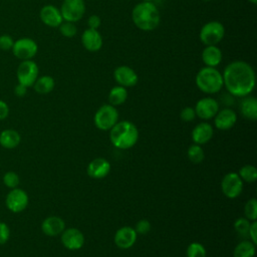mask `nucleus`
I'll return each instance as SVG.
<instances>
[{
    "label": "nucleus",
    "instance_id": "f257e3e1",
    "mask_svg": "<svg viewBox=\"0 0 257 257\" xmlns=\"http://www.w3.org/2000/svg\"><path fill=\"white\" fill-rule=\"evenodd\" d=\"M223 84L227 91L237 97L251 94L255 88L256 75L251 64L244 60L229 62L222 72Z\"/></svg>",
    "mask_w": 257,
    "mask_h": 257
},
{
    "label": "nucleus",
    "instance_id": "f03ea898",
    "mask_svg": "<svg viewBox=\"0 0 257 257\" xmlns=\"http://www.w3.org/2000/svg\"><path fill=\"white\" fill-rule=\"evenodd\" d=\"M132 20L140 30L153 31L160 25V10L152 1H141L132 10Z\"/></svg>",
    "mask_w": 257,
    "mask_h": 257
},
{
    "label": "nucleus",
    "instance_id": "7ed1b4c3",
    "mask_svg": "<svg viewBox=\"0 0 257 257\" xmlns=\"http://www.w3.org/2000/svg\"><path fill=\"white\" fill-rule=\"evenodd\" d=\"M139 140V130L130 120H118L109 130V141L117 149L133 148Z\"/></svg>",
    "mask_w": 257,
    "mask_h": 257
},
{
    "label": "nucleus",
    "instance_id": "20e7f679",
    "mask_svg": "<svg viewBox=\"0 0 257 257\" xmlns=\"http://www.w3.org/2000/svg\"><path fill=\"white\" fill-rule=\"evenodd\" d=\"M195 82L197 87L206 94H215L224 87L222 72L216 67H202L196 74Z\"/></svg>",
    "mask_w": 257,
    "mask_h": 257
},
{
    "label": "nucleus",
    "instance_id": "39448f33",
    "mask_svg": "<svg viewBox=\"0 0 257 257\" xmlns=\"http://www.w3.org/2000/svg\"><path fill=\"white\" fill-rule=\"evenodd\" d=\"M225 37V26L217 20L205 23L199 32L200 41L204 45H217Z\"/></svg>",
    "mask_w": 257,
    "mask_h": 257
},
{
    "label": "nucleus",
    "instance_id": "423d86ee",
    "mask_svg": "<svg viewBox=\"0 0 257 257\" xmlns=\"http://www.w3.org/2000/svg\"><path fill=\"white\" fill-rule=\"evenodd\" d=\"M117 121L118 111L115 106L109 103L99 106L93 116L94 125L100 131H109Z\"/></svg>",
    "mask_w": 257,
    "mask_h": 257
},
{
    "label": "nucleus",
    "instance_id": "0eeeda50",
    "mask_svg": "<svg viewBox=\"0 0 257 257\" xmlns=\"http://www.w3.org/2000/svg\"><path fill=\"white\" fill-rule=\"evenodd\" d=\"M38 76L39 67L37 63L32 59L22 60L17 67L16 77L18 83L23 84L26 87H31Z\"/></svg>",
    "mask_w": 257,
    "mask_h": 257
},
{
    "label": "nucleus",
    "instance_id": "6e6552de",
    "mask_svg": "<svg viewBox=\"0 0 257 257\" xmlns=\"http://www.w3.org/2000/svg\"><path fill=\"white\" fill-rule=\"evenodd\" d=\"M13 55L20 60H29L37 54L38 45L36 41L30 37H21L14 40L12 46Z\"/></svg>",
    "mask_w": 257,
    "mask_h": 257
},
{
    "label": "nucleus",
    "instance_id": "1a4fd4ad",
    "mask_svg": "<svg viewBox=\"0 0 257 257\" xmlns=\"http://www.w3.org/2000/svg\"><path fill=\"white\" fill-rule=\"evenodd\" d=\"M63 21L77 22L85 13L84 0H63L59 8Z\"/></svg>",
    "mask_w": 257,
    "mask_h": 257
},
{
    "label": "nucleus",
    "instance_id": "9d476101",
    "mask_svg": "<svg viewBox=\"0 0 257 257\" xmlns=\"http://www.w3.org/2000/svg\"><path fill=\"white\" fill-rule=\"evenodd\" d=\"M243 181L238 173H227L221 181V190L225 197L228 199H236L243 191Z\"/></svg>",
    "mask_w": 257,
    "mask_h": 257
},
{
    "label": "nucleus",
    "instance_id": "9b49d317",
    "mask_svg": "<svg viewBox=\"0 0 257 257\" xmlns=\"http://www.w3.org/2000/svg\"><path fill=\"white\" fill-rule=\"evenodd\" d=\"M194 109L196 112V116L200 117L201 119L208 120L213 118L220 108L217 99L211 96H206L200 98L196 102Z\"/></svg>",
    "mask_w": 257,
    "mask_h": 257
},
{
    "label": "nucleus",
    "instance_id": "f8f14e48",
    "mask_svg": "<svg viewBox=\"0 0 257 257\" xmlns=\"http://www.w3.org/2000/svg\"><path fill=\"white\" fill-rule=\"evenodd\" d=\"M28 202L27 193L19 188L12 189L6 197V206L13 213H19L26 209Z\"/></svg>",
    "mask_w": 257,
    "mask_h": 257
},
{
    "label": "nucleus",
    "instance_id": "ddd939ff",
    "mask_svg": "<svg viewBox=\"0 0 257 257\" xmlns=\"http://www.w3.org/2000/svg\"><path fill=\"white\" fill-rule=\"evenodd\" d=\"M62 245L68 250H78L84 244L83 233L77 228H65L60 234Z\"/></svg>",
    "mask_w": 257,
    "mask_h": 257
},
{
    "label": "nucleus",
    "instance_id": "4468645a",
    "mask_svg": "<svg viewBox=\"0 0 257 257\" xmlns=\"http://www.w3.org/2000/svg\"><path fill=\"white\" fill-rule=\"evenodd\" d=\"M113 78L117 85L125 88L135 86L139 80V76L135 69L127 65L117 66L113 71Z\"/></svg>",
    "mask_w": 257,
    "mask_h": 257
},
{
    "label": "nucleus",
    "instance_id": "2eb2a0df",
    "mask_svg": "<svg viewBox=\"0 0 257 257\" xmlns=\"http://www.w3.org/2000/svg\"><path fill=\"white\" fill-rule=\"evenodd\" d=\"M39 17L44 25L52 28L58 27L63 22V18L61 16L59 8L51 4L44 5L40 9Z\"/></svg>",
    "mask_w": 257,
    "mask_h": 257
},
{
    "label": "nucleus",
    "instance_id": "dca6fc26",
    "mask_svg": "<svg viewBox=\"0 0 257 257\" xmlns=\"http://www.w3.org/2000/svg\"><path fill=\"white\" fill-rule=\"evenodd\" d=\"M137 232L133 227L123 226L116 230L113 241L114 244L120 249H128L133 247L137 241Z\"/></svg>",
    "mask_w": 257,
    "mask_h": 257
},
{
    "label": "nucleus",
    "instance_id": "f3484780",
    "mask_svg": "<svg viewBox=\"0 0 257 257\" xmlns=\"http://www.w3.org/2000/svg\"><path fill=\"white\" fill-rule=\"evenodd\" d=\"M81 44L89 52H96L101 49L103 39L97 29L86 28L81 34Z\"/></svg>",
    "mask_w": 257,
    "mask_h": 257
},
{
    "label": "nucleus",
    "instance_id": "a211bd4d",
    "mask_svg": "<svg viewBox=\"0 0 257 257\" xmlns=\"http://www.w3.org/2000/svg\"><path fill=\"white\" fill-rule=\"evenodd\" d=\"M214 118L215 126L220 131L232 128L237 121V113L230 107L219 109Z\"/></svg>",
    "mask_w": 257,
    "mask_h": 257
},
{
    "label": "nucleus",
    "instance_id": "6ab92c4d",
    "mask_svg": "<svg viewBox=\"0 0 257 257\" xmlns=\"http://www.w3.org/2000/svg\"><path fill=\"white\" fill-rule=\"evenodd\" d=\"M110 164L104 158H95L87 166V175L93 179H102L110 172Z\"/></svg>",
    "mask_w": 257,
    "mask_h": 257
},
{
    "label": "nucleus",
    "instance_id": "aec40b11",
    "mask_svg": "<svg viewBox=\"0 0 257 257\" xmlns=\"http://www.w3.org/2000/svg\"><path fill=\"white\" fill-rule=\"evenodd\" d=\"M214 135V128L209 122H200L195 125V127L192 131L191 137L194 142V144L197 145H205L208 142L211 141Z\"/></svg>",
    "mask_w": 257,
    "mask_h": 257
},
{
    "label": "nucleus",
    "instance_id": "412c9836",
    "mask_svg": "<svg viewBox=\"0 0 257 257\" xmlns=\"http://www.w3.org/2000/svg\"><path fill=\"white\" fill-rule=\"evenodd\" d=\"M64 229L65 222L58 216H49L45 218L41 223L42 232L49 237L60 235Z\"/></svg>",
    "mask_w": 257,
    "mask_h": 257
},
{
    "label": "nucleus",
    "instance_id": "4be33fe9",
    "mask_svg": "<svg viewBox=\"0 0 257 257\" xmlns=\"http://www.w3.org/2000/svg\"><path fill=\"white\" fill-rule=\"evenodd\" d=\"M201 58L205 66L217 67L223 58V53L217 45H205L201 53Z\"/></svg>",
    "mask_w": 257,
    "mask_h": 257
},
{
    "label": "nucleus",
    "instance_id": "5701e85b",
    "mask_svg": "<svg viewBox=\"0 0 257 257\" xmlns=\"http://www.w3.org/2000/svg\"><path fill=\"white\" fill-rule=\"evenodd\" d=\"M241 114L249 120L257 119V99L252 95H246L242 97L240 102Z\"/></svg>",
    "mask_w": 257,
    "mask_h": 257
},
{
    "label": "nucleus",
    "instance_id": "b1692460",
    "mask_svg": "<svg viewBox=\"0 0 257 257\" xmlns=\"http://www.w3.org/2000/svg\"><path fill=\"white\" fill-rule=\"evenodd\" d=\"M21 141L19 133L15 130H4L0 134V145L5 149H14L16 148Z\"/></svg>",
    "mask_w": 257,
    "mask_h": 257
},
{
    "label": "nucleus",
    "instance_id": "393cba45",
    "mask_svg": "<svg viewBox=\"0 0 257 257\" xmlns=\"http://www.w3.org/2000/svg\"><path fill=\"white\" fill-rule=\"evenodd\" d=\"M256 252V244L249 239L240 241L233 250V257H254Z\"/></svg>",
    "mask_w": 257,
    "mask_h": 257
},
{
    "label": "nucleus",
    "instance_id": "a878e982",
    "mask_svg": "<svg viewBox=\"0 0 257 257\" xmlns=\"http://www.w3.org/2000/svg\"><path fill=\"white\" fill-rule=\"evenodd\" d=\"M34 90L39 94H47L54 89L55 80L50 75H42L38 76L32 85Z\"/></svg>",
    "mask_w": 257,
    "mask_h": 257
},
{
    "label": "nucleus",
    "instance_id": "bb28decb",
    "mask_svg": "<svg viewBox=\"0 0 257 257\" xmlns=\"http://www.w3.org/2000/svg\"><path fill=\"white\" fill-rule=\"evenodd\" d=\"M127 96H128V92L125 87L120 85H115L108 92V103L113 106L120 105L126 101Z\"/></svg>",
    "mask_w": 257,
    "mask_h": 257
},
{
    "label": "nucleus",
    "instance_id": "cd10ccee",
    "mask_svg": "<svg viewBox=\"0 0 257 257\" xmlns=\"http://www.w3.org/2000/svg\"><path fill=\"white\" fill-rule=\"evenodd\" d=\"M238 175L243 182L254 183L257 179V169L252 165H245L239 169Z\"/></svg>",
    "mask_w": 257,
    "mask_h": 257
},
{
    "label": "nucleus",
    "instance_id": "c85d7f7f",
    "mask_svg": "<svg viewBox=\"0 0 257 257\" xmlns=\"http://www.w3.org/2000/svg\"><path fill=\"white\" fill-rule=\"evenodd\" d=\"M187 155H188V159L193 164H200L205 159L204 150L200 145H197V144H193L189 147Z\"/></svg>",
    "mask_w": 257,
    "mask_h": 257
},
{
    "label": "nucleus",
    "instance_id": "c756f323",
    "mask_svg": "<svg viewBox=\"0 0 257 257\" xmlns=\"http://www.w3.org/2000/svg\"><path fill=\"white\" fill-rule=\"evenodd\" d=\"M251 221H249L245 217H239L234 222V230L238 234L239 237L243 239H248V231L250 227Z\"/></svg>",
    "mask_w": 257,
    "mask_h": 257
},
{
    "label": "nucleus",
    "instance_id": "7c9ffc66",
    "mask_svg": "<svg viewBox=\"0 0 257 257\" xmlns=\"http://www.w3.org/2000/svg\"><path fill=\"white\" fill-rule=\"evenodd\" d=\"M186 255L187 257H206L207 252L203 244L199 242H192L187 247Z\"/></svg>",
    "mask_w": 257,
    "mask_h": 257
},
{
    "label": "nucleus",
    "instance_id": "2f4dec72",
    "mask_svg": "<svg viewBox=\"0 0 257 257\" xmlns=\"http://www.w3.org/2000/svg\"><path fill=\"white\" fill-rule=\"evenodd\" d=\"M244 215L249 221H256L257 219V200L255 198L249 199L244 206Z\"/></svg>",
    "mask_w": 257,
    "mask_h": 257
},
{
    "label": "nucleus",
    "instance_id": "473e14b6",
    "mask_svg": "<svg viewBox=\"0 0 257 257\" xmlns=\"http://www.w3.org/2000/svg\"><path fill=\"white\" fill-rule=\"evenodd\" d=\"M59 32L62 36L66 38H71L76 35L77 33V27L73 22L69 21H63L59 26Z\"/></svg>",
    "mask_w": 257,
    "mask_h": 257
},
{
    "label": "nucleus",
    "instance_id": "72a5a7b5",
    "mask_svg": "<svg viewBox=\"0 0 257 257\" xmlns=\"http://www.w3.org/2000/svg\"><path fill=\"white\" fill-rule=\"evenodd\" d=\"M3 183L11 189L17 188V186L20 183L19 176L15 172H7L3 177Z\"/></svg>",
    "mask_w": 257,
    "mask_h": 257
},
{
    "label": "nucleus",
    "instance_id": "f704fd0d",
    "mask_svg": "<svg viewBox=\"0 0 257 257\" xmlns=\"http://www.w3.org/2000/svg\"><path fill=\"white\" fill-rule=\"evenodd\" d=\"M151 228H152V225L150 223L149 220L147 219H141L140 221H138V223L136 224L135 226V231L137 232V234H141V235H144V234H147L151 231Z\"/></svg>",
    "mask_w": 257,
    "mask_h": 257
},
{
    "label": "nucleus",
    "instance_id": "c9c22d12",
    "mask_svg": "<svg viewBox=\"0 0 257 257\" xmlns=\"http://www.w3.org/2000/svg\"><path fill=\"white\" fill-rule=\"evenodd\" d=\"M180 117L183 121H186V122L194 120L196 118V112H195L194 107L185 106L180 112Z\"/></svg>",
    "mask_w": 257,
    "mask_h": 257
},
{
    "label": "nucleus",
    "instance_id": "e433bc0d",
    "mask_svg": "<svg viewBox=\"0 0 257 257\" xmlns=\"http://www.w3.org/2000/svg\"><path fill=\"white\" fill-rule=\"evenodd\" d=\"M14 43V39L9 34H2L0 35V49L7 51L11 50Z\"/></svg>",
    "mask_w": 257,
    "mask_h": 257
},
{
    "label": "nucleus",
    "instance_id": "4c0bfd02",
    "mask_svg": "<svg viewBox=\"0 0 257 257\" xmlns=\"http://www.w3.org/2000/svg\"><path fill=\"white\" fill-rule=\"evenodd\" d=\"M10 237V229L7 224L0 222V245L5 244Z\"/></svg>",
    "mask_w": 257,
    "mask_h": 257
},
{
    "label": "nucleus",
    "instance_id": "58836bf2",
    "mask_svg": "<svg viewBox=\"0 0 257 257\" xmlns=\"http://www.w3.org/2000/svg\"><path fill=\"white\" fill-rule=\"evenodd\" d=\"M100 24H101V19L98 15L92 14L87 18V28L98 29Z\"/></svg>",
    "mask_w": 257,
    "mask_h": 257
},
{
    "label": "nucleus",
    "instance_id": "ea45409f",
    "mask_svg": "<svg viewBox=\"0 0 257 257\" xmlns=\"http://www.w3.org/2000/svg\"><path fill=\"white\" fill-rule=\"evenodd\" d=\"M248 239L252 241L254 244H257V222L251 221L249 231H248Z\"/></svg>",
    "mask_w": 257,
    "mask_h": 257
},
{
    "label": "nucleus",
    "instance_id": "a19ab883",
    "mask_svg": "<svg viewBox=\"0 0 257 257\" xmlns=\"http://www.w3.org/2000/svg\"><path fill=\"white\" fill-rule=\"evenodd\" d=\"M8 114H9L8 104L4 100L0 99V120L6 118L8 116Z\"/></svg>",
    "mask_w": 257,
    "mask_h": 257
},
{
    "label": "nucleus",
    "instance_id": "79ce46f5",
    "mask_svg": "<svg viewBox=\"0 0 257 257\" xmlns=\"http://www.w3.org/2000/svg\"><path fill=\"white\" fill-rule=\"evenodd\" d=\"M27 88H28V87L24 86L23 84L18 83V84L15 86V88H14V93H15L17 96L22 97V96H24V95L27 93Z\"/></svg>",
    "mask_w": 257,
    "mask_h": 257
},
{
    "label": "nucleus",
    "instance_id": "37998d69",
    "mask_svg": "<svg viewBox=\"0 0 257 257\" xmlns=\"http://www.w3.org/2000/svg\"><path fill=\"white\" fill-rule=\"evenodd\" d=\"M248 2H250V3H252V4H256L257 3V0H247Z\"/></svg>",
    "mask_w": 257,
    "mask_h": 257
},
{
    "label": "nucleus",
    "instance_id": "c03bdc74",
    "mask_svg": "<svg viewBox=\"0 0 257 257\" xmlns=\"http://www.w3.org/2000/svg\"><path fill=\"white\" fill-rule=\"evenodd\" d=\"M142 1H152V2H153L154 0H142Z\"/></svg>",
    "mask_w": 257,
    "mask_h": 257
},
{
    "label": "nucleus",
    "instance_id": "a18cd8bd",
    "mask_svg": "<svg viewBox=\"0 0 257 257\" xmlns=\"http://www.w3.org/2000/svg\"><path fill=\"white\" fill-rule=\"evenodd\" d=\"M201 1H205V2H207V1H212V0H201Z\"/></svg>",
    "mask_w": 257,
    "mask_h": 257
}]
</instances>
